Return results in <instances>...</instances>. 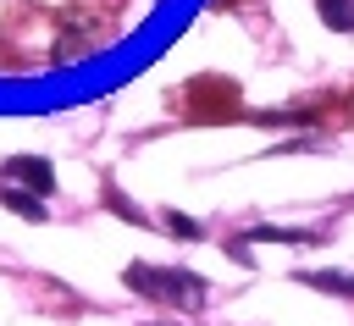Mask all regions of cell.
I'll use <instances>...</instances> for the list:
<instances>
[{
	"instance_id": "1",
	"label": "cell",
	"mask_w": 354,
	"mask_h": 326,
	"mask_svg": "<svg viewBox=\"0 0 354 326\" xmlns=\"http://www.w3.org/2000/svg\"><path fill=\"white\" fill-rule=\"evenodd\" d=\"M127 282L144 293V298H160V304H177V309H199L205 304V282L194 271H166V265H133Z\"/></svg>"
},
{
	"instance_id": "2",
	"label": "cell",
	"mask_w": 354,
	"mask_h": 326,
	"mask_svg": "<svg viewBox=\"0 0 354 326\" xmlns=\"http://www.w3.org/2000/svg\"><path fill=\"white\" fill-rule=\"evenodd\" d=\"M0 177H6V182H28L33 193H50V188H55V171H50L44 160H33V155L6 160V166H0Z\"/></svg>"
},
{
	"instance_id": "5",
	"label": "cell",
	"mask_w": 354,
	"mask_h": 326,
	"mask_svg": "<svg viewBox=\"0 0 354 326\" xmlns=\"http://www.w3.org/2000/svg\"><path fill=\"white\" fill-rule=\"evenodd\" d=\"M166 227H171V232H183V238H194V232H199L188 215H166Z\"/></svg>"
},
{
	"instance_id": "4",
	"label": "cell",
	"mask_w": 354,
	"mask_h": 326,
	"mask_svg": "<svg viewBox=\"0 0 354 326\" xmlns=\"http://www.w3.org/2000/svg\"><path fill=\"white\" fill-rule=\"evenodd\" d=\"M0 204H17V210H22L28 221H44V204H33V199H28V193H17V188H11V193L0 188Z\"/></svg>"
},
{
	"instance_id": "3",
	"label": "cell",
	"mask_w": 354,
	"mask_h": 326,
	"mask_svg": "<svg viewBox=\"0 0 354 326\" xmlns=\"http://www.w3.org/2000/svg\"><path fill=\"white\" fill-rule=\"evenodd\" d=\"M321 17H326V28L348 33L354 28V0H321Z\"/></svg>"
}]
</instances>
